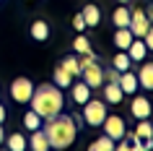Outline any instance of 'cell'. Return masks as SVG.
I'll return each mask as SVG.
<instances>
[{
	"instance_id": "7a4b0ae2",
	"label": "cell",
	"mask_w": 153,
	"mask_h": 151,
	"mask_svg": "<svg viewBox=\"0 0 153 151\" xmlns=\"http://www.w3.org/2000/svg\"><path fill=\"white\" fill-rule=\"evenodd\" d=\"M34 112H39L44 120L55 117L60 115L65 107V96H62V89H57L55 83H39V86H34V94L29 99Z\"/></svg>"
},
{
	"instance_id": "cb8c5ba5",
	"label": "cell",
	"mask_w": 153,
	"mask_h": 151,
	"mask_svg": "<svg viewBox=\"0 0 153 151\" xmlns=\"http://www.w3.org/2000/svg\"><path fill=\"white\" fill-rule=\"evenodd\" d=\"M132 65H135V63L130 60V55L125 52V50H120V52L112 57V68H114V71H120V73H122V71H130Z\"/></svg>"
},
{
	"instance_id": "7402d4cb",
	"label": "cell",
	"mask_w": 153,
	"mask_h": 151,
	"mask_svg": "<svg viewBox=\"0 0 153 151\" xmlns=\"http://www.w3.org/2000/svg\"><path fill=\"white\" fill-rule=\"evenodd\" d=\"M5 146H8L10 151H26V135L21 133V130H16V133H10L8 138H5Z\"/></svg>"
},
{
	"instance_id": "44dd1931",
	"label": "cell",
	"mask_w": 153,
	"mask_h": 151,
	"mask_svg": "<svg viewBox=\"0 0 153 151\" xmlns=\"http://www.w3.org/2000/svg\"><path fill=\"white\" fill-rule=\"evenodd\" d=\"M60 65H62L65 71L70 73L73 78H81V60H78L75 55H65L62 60H60Z\"/></svg>"
},
{
	"instance_id": "ac0fdd59",
	"label": "cell",
	"mask_w": 153,
	"mask_h": 151,
	"mask_svg": "<svg viewBox=\"0 0 153 151\" xmlns=\"http://www.w3.org/2000/svg\"><path fill=\"white\" fill-rule=\"evenodd\" d=\"M52 83H55L57 89H70L73 76H70L68 71H65L62 65H57V68H55V73H52Z\"/></svg>"
},
{
	"instance_id": "5bb4252c",
	"label": "cell",
	"mask_w": 153,
	"mask_h": 151,
	"mask_svg": "<svg viewBox=\"0 0 153 151\" xmlns=\"http://www.w3.org/2000/svg\"><path fill=\"white\" fill-rule=\"evenodd\" d=\"M81 16H83V21H86V26H91V29H96V26L101 24V8H99L96 3H88V5H83Z\"/></svg>"
},
{
	"instance_id": "484cf974",
	"label": "cell",
	"mask_w": 153,
	"mask_h": 151,
	"mask_svg": "<svg viewBox=\"0 0 153 151\" xmlns=\"http://www.w3.org/2000/svg\"><path fill=\"white\" fill-rule=\"evenodd\" d=\"M88 151H114V141L109 135H101V138L88 143Z\"/></svg>"
},
{
	"instance_id": "ba28073f",
	"label": "cell",
	"mask_w": 153,
	"mask_h": 151,
	"mask_svg": "<svg viewBox=\"0 0 153 151\" xmlns=\"http://www.w3.org/2000/svg\"><path fill=\"white\" fill-rule=\"evenodd\" d=\"M151 112H153V107H151V99L145 94H132V102H130V115L135 120H145V117H151Z\"/></svg>"
},
{
	"instance_id": "5b68a950",
	"label": "cell",
	"mask_w": 153,
	"mask_h": 151,
	"mask_svg": "<svg viewBox=\"0 0 153 151\" xmlns=\"http://www.w3.org/2000/svg\"><path fill=\"white\" fill-rule=\"evenodd\" d=\"M101 133L104 135H109L112 141H120L122 135L127 133V125H125V117H120V115H109L106 112V117H104V122H101Z\"/></svg>"
},
{
	"instance_id": "d6986e66",
	"label": "cell",
	"mask_w": 153,
	"mask_h": 151,
	"mask_svg": "<svg viewBox=\"0 0 153 151\" xmlns=\"http://www.w3.org/2000/svg\"><path fill=\"white\" fill-rule=\"evenodd\" d=\"M21 122H24V128H26V130H39V128L44 125V117H42L39 112L29 110V112H24V117H21Z\"/></svg>"
},
{
	"instance_id": "e0dca14e",
	"label": "cell",
	"mask_w": 153,
	"mask_h": 151,
	"mask_svg": "<svg viewBox=\"0 0 153 151\" xmlns=\"http://www.w3.org/2000/svg\"><path fill=\"white\" fill-rule=\"evenodd\" d=\"M132 39H135V37H132V32H130L127 26H120V29L114 32V37H112V42H114V47H117V50H127Z\"/></svg>"
},
{
	"instance_id": "6da1fadb",
	"label": "cell",
	"mask_w": 153,
	"mask_h": 151,
	"mask_svg": "<svg viewBox=\"0 0 153 151\" xmlns=\"http://www.w3.org/2000/svg\"><path fill=\"white\" fill-rule=\"evenodd\" d=\"M44 135H47V141L52 149H68L75 143L78 138V122L73 115H55V117L44 120V125H42Z\"/></svg>"
},
{
	"instance_id": "4dcf8cb0",
	"label": "cell",
	"mask_w": 153,
	"mask_h": 151,
	"mask_svg": "<svg viewBox=\"0 0 153 151\" xmlns=\"http://www.w3.org/2000/svg\"><path fill=\"white\" fill-rule=\"evenodd\" d=\"M0 99H3V89H0Z\"/></svg>"
},
{
	"instance_id": "ffe728a7",
	"label": "cell",
	"mask_w": 153,
	"mask_h": 151,
	"mask_svg": "<svg viewBox=\"0 0 153 151\" xmlns=\"http://www.w3.org/2000/svg\"><path fill=\"white\" fill-rule=\"evenodd\" d=\"M112 24L120 29V26H130V8L125 5V3H120L117 8H114V13H112Z\"/></svg>"
},
{
	"instance_id": "8fae6325",
	"label": "cell",
	"mask_w": 153,
	"mask_h": 151,
	"mask_svg": "<svg viewBox=\"0 0 153 151\" xmlns=\"http://www.w3.org/2000/svg\"><path fill=\"white\" fill-rule=\"evenodd\" d=\"M135 76H137V86H140V91H151V89H153V63L143 60Z\"/></svg>"
},
{
	"instance_id": "2e32d148",
	"label": "cell",
	"mask_w": 153,
	"mask_h": 151,
	"mask_svg": "<svg viewBox=\"0 0 153 151\" xmlns=\"http://www.w3.org/2000/svg\"><path fill=\"white\" fill-rule=\"evenodd\" d=\"M26 146L31 151H49V141H47V135H44V130H31V135L26 138Z\"/></svg>"
},
{
	"instance_id": "9a60e30c",
	"label": "cell",
	"mask_w": 153,
	"mask_h": 151,
	"mask_svg": "<svg viewBox=\"0 0 153 151\" xmlns=\"http://www.w3.org/2000/svg\"><path fill=\"white\" fill-rule=\"evenodd\" d=\"M125 52L130 55V60H132V63H143L145 57H148V47L143 44V39H140V37H135V39L130 42V47L125 50Z\"/></svg>"
},
{
	"instance_id": "8992f818",
	"label": "cell",
	"mask_w": 153,
	"mask_h": 151,
	"mask_svg": "<svg viewBox=\"0 0 153 151\" xmlns=\"http://www.w3.org/2000/svg\"><path fill=\"white\" fill-rule=\"evenodd\" d=\"M81 78L91 86V91H96V89H101V83H104V68H101L96 60H88V63L81 68Z\"/></svg>"
},
{
	"instance_id": "d4e9b609",
	"label": "cell",
	"mask_w": 153,
	"mask_h": 151,
	"mask_svg": "<svg viewBox=\"0 0 153 151\" xmlns=\"http://www.w3.org/2000/svg\"><path fill=\"white\" fill-rule=\"evenodd\" d=\"M132 135H135V138H151V135H153L151 117H145V120H137V125H135V130H132Z\"/></svg>"
},
{
	"instance_id": "277c9868",
	"label": "cell",
	"mask_w": 153,
	"mask_h": 151,
	"mask_svg": "<svg viewBox=\"0 0 153 151\" xmlns=\"http://www.w3.org/2000/svg\"><path fill=\"white\" fill-rule=\"evenodd\" d=\"M8 94H10V99L16 104H29V99H31V94H34V81L29 78V76H18V78L10 81Z\"/></svg>"
},
{
	"instance_id": "30bf717a",
	"label": "cell",
	"mask_w": 153,
	"mask_h": 151,
	"mask_svg": "<svg viewBox=\"0 0 153 151\" xmlns=\"http://www.w3.org/2000/svg\"><path fill=\"white\" fill-rule=\"evenodd\" d=\"M101 99H104L106 104H112V107L122 104L125 94H122L120 83H117V81H104V83H101Z\"/></svg>"
},
{
	"instance_id": "9c48e42d",
	"label": "cell",
	"mask_w": 153,
	"mask_h": 151,
	"mask_svg": "<svg viewBox=\"0 0 153 151\" xmlns=\"http://www.w3.org/2000/svg\"><path fill=\"white\" fill-rule=\"evenodd\" d=\"M91 96H94V91H91V86L86 83V81H83V78H73V83H70V99H73L75 107L86 104Z\"/></svg>"
},
{
	"instance_id": "83f0119b",
	"label": "cell",
	"mask_w": 153,
	"mask_h": 151,
	"mask_svg": "<svg viewBox=\"0 0 153 151\" xmlns=\"http://www.w3.org/2000/svg\"><path fill=\"white\" fill-rule=\"evenodd\" d=\"M5 120H8V110H5L3 102H0V122H5Z\"/></svg>"
},
{
	"instance_id": "f546056e",
	"label": "cell",
	"mask_w": 153,
	"mask_h": 151,
	"mask_svg": "<svg viewBox=\"0 0 153 151\" xmlns=\"http://www.w3.org/2000/svg\"><path fill=\"white\" fill-rule=\"evenodd\" d=\"M117 3H125V5H127V3H130V0H117Z\"/></svg>"
},
{
	"instance_id": "52a82bcc",
	"label": "cell",
	"mask_w": 153,
	"mask_h": 151,
	"mask_svg": "<svg viewBox=\"0 0 153 151\" xmlns=\"http://www.w3.org/2000/svg\"><path fill=\"white\" fill-rule=\"evenodd\" d=\"M130 32H132V37H143L148 29H151V18H148V13H145V8H132L130 11Z\"/></svg>"
},
{
	"instance_id": "4316f807",
	"label": "cell",
	"mask_w": 153,
	"mask_h": 151,
	"mask_svg": "<svg viewBox=\"0 0 153 151\" xmlns=\"http://www.w3.org/2000/svg\"><path fill=\"white\" fill-rule=\"evenodd\" d=\"M73 29H75V32H86V29H88L81 13H75V16H73Z\"/></svg>"
},
{
	"instance_id": "603a6c76",
	"label": "cell",
	"mask_w": 153,
	"mask_h": 151,
	"mask_svg": "<svg viewBox=\"0 0 153 151\" xmlns=\"http://www.w3.org/2000/svg\"><path fill=\"white\" fill-rule=\"evenodd\" d=\"M73 50H75L78 55H94V50H91V39L83 32H78V37L73 39Z\"/></svg>"
},
{
	"instance_id": "f1b7e54d",
	"label": "cell",
	"mask_w": 153,
	"mask_h": 151,
	"mask_svg": "<svg viewBox=\"0 0 153 151\" xmlns=\"http://www.w3.org/2000/svg\"><path fill=\"white\" fill-rule=\"evenodd\" d=\"M3 141H5V128H3V122H0V146H3Z\"/></svg>"
},
{
	"instance_id": "7c38bea8",
	"label": "cell",
	"mask_w": 153,
	"mask_h": 151,
	"mask_svg": "<svg viewBox=\"0 0 153 151\" xmlns=\"http://www.w3.org/2000/svg\"><path fill=\"white\" fill-rule=\"evenodd\" d=\"M49 34H52V29H49V24L44 21V18H34L31 26H29V37H31L34 42H47Z\"/></svg>"
},
{
	"instance_id": "4fadbf2b",
	"label": "cell",
	"mask_w": 153,
	"mask_h": 151,
	"mask_svg": "<svg viewBox=\"0 0 153 151\" xmlns=\"http://www.w3.org/2000/svg\"><path fill=\"white\" fill-rule=\"evenodd\" d=\"M117 83H120V89H122V94H125V96H132L135 91H140V86H137V76L132 71H122L120 78H117Z\"/></svg>"
},
{
	"instance_id": "3957f363",
	"label": "cell",
	"mask_w": 153,
	"mask_h": 151,
	"mask_svg": "<svg viewBox=\"0 0 153 151\" xmlns=\"http://www.w3.org/2000/svg\"><path fill=\"white\" fill-rule=\"evenodd\" d=\"M81 107H83V110H81V117H83V122H86L88 128H99L101 122H104L106 112H109V110H106L109 104H106L104 99H94V96H91L86 104H81Z\"/></svg>"
}]
</instances>
